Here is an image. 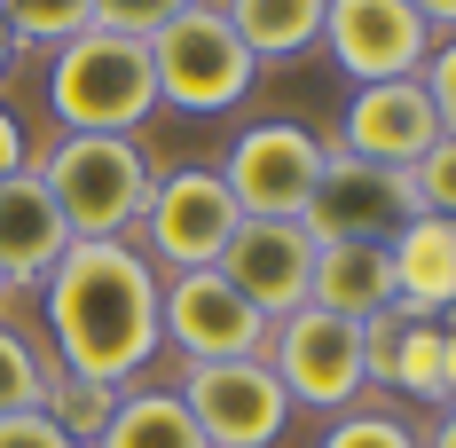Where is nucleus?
<instances>
[{"label": "nucleus", "mask_w": 456, "mask_h": 448, "mask_svg": "<svg viewBox=\"0 0 456 448\" xmlns=\"http://www.w3.org/2000/svg\"><path fill=\"white\" fill-rule=\"evenodd\" d=\"M268 370L283 378V394L291 409H354L370 386V346H362V322H346V314L330 307H291L283 322L268 330Z\"/></svg>", "instance_id": "obj_5"}, {"label": "nucleus", "mask_w": 456, "mask_h": 448, "mask_svg": "<svg viewBox=\"0 0 456 448\" xmlns=\"http://www.w3.org/2000/svg\"><path fill=\"white\" fill-rule=\"evenodd\" d=\"M24 166H32V142H24V126H16V110L0 102V181L24 174Z\"/></svg>", "instance_id": "obj_28"}, {"label": "nucleus", "mask_w": 456, "mask_h": 448, "mask_svg": "<svg viewBox=\"0 0 456 448\" xmlns=\"http://www.w3.org/2000/svg\"><path fill=\"white\" fill-rule=\"evenodd\" d=\"M322 8L330 0H221V16L236 24V40L252 47L260 63H283V55L322 47Z\"/></svg>", "instance_id": "obj_19"}, {"label": "nucleus", "mask_w": 456, "mask_h": 448, "mask_svg": "<svg viewBox=\"0 0 456 448\" xmlns=\"http://www.w3.org/2000/svg\"><path fill=\"white\" fill-rule=\"evenodd\" d=\"M158 291H166V275L150 268V252L134 236L71 244L40 283L55 370H79V378H102V386H134L166 346Z\"/></svg>", "instance_id": "obj_1"}, {"label": "nucleus", "mask_w": 456, "mask_h": 448, "mask_svg": "<svg viewBox=\"0 0 456 448\" xmlns=\"http://www.w3.org/2000/svg\"><path fill=\"white\" fill-rule=\"evenodd\" d=\"M47 110H55L63 134H134L158 110L150 40L102 32V24H87L79 40H63L55 63H47Z\"/></svg>", "instance_id": "obj_3"}, {"label": "nucleus", "mask_w": 456, "mask_h": 448, "mask_svg": "<svg viewBox=\"0 0 456 448\" xmlns=\"http://www.w3.org/2000/svg\"><path fill=\"white\" fill-rule=\"evenodd\" d=\"M94 448H205V433L174 386H126L110 425L94 433Z\"/></svg>", "instance_id": "obj_18"}, {"label": "nucleus", "mask_w": 456, "mask_h": 448, "mask_svg": "<svg viewBox=\"0 0 456 448\" xmlns=\"http://www.w3.org/2000/svg\"><path fill=\"white\" fill-rule=\"evenodd\" d=\"M182 8H197V0H94V24H102V32H126V40H150V32H166Z\"/></svg>", "instance_id": "obj_25"}, {"label": "nucleus", "mask_w": 456, "mask_h": 448, "mask_svg": "<svg viewBox=\"0 0 456 448\" xmlns=\"http://www.w3.org/2000/svg\"><path fill=\"white\" fill-rule=\"evenodd\" d=\"M158 330L182 362H244V354H268V314L252 307L221 268H189L166 275L158 291Z\"/></svg>", "instance_id": "obj_9"}, {"label": "nucleus", "mask_w": 456, "mask_h": 448, "mask_svg": "<svg viewBox=\"0 0 456 448\" xmlns=\"http://www.w3.org/2000/svg\"><path fill=\"white\" fill-rule=\"evenodd\" d=\"M236 197H228L221 166H174L158 174L150 205H142V252L158 275H189V268H221L228 236H236Z\"/></svg>", "instance_id": "obj_7"}, {"label": "nucleus", "mask_w": 456, "mask_h": 448, "mask_svg": "<svg viewBox=\"0 0 456 448\" xmlns=\"http://www.w3.org/2000/svg\"><path fill=\"white\" fill-rule=\"evenodd\" d=\"M118 394L126 386H102V378H79V370H47V394H40V409L71 433L79 448H94V433L110 425V409H118Z\"/></svg>", "instance_id": "obj_20"}, {"label": "nucleus", "mask_w": 456, "mask_h": 448, "mask_svg": "<svg viewBox=\"0 0 456 448\" xmlns=\"http://www.w3.org/2000/svg\"><path fill=\"white\" fill-rule=\"evenodd\" d=\"M0 24H8V40L16 47H55L79 40L94 24V0H0Z\"/></svg>", "instance_id": "obj_21"}, {"label": "nucleus", "mask_w": 456, "mask_h": 448, "mask_svg": "<svg viewBox=\"0 0 456 448\" xmlns=\"http://www.w3.org/2000/svg\"><path fill=\"white\" fill-rule=\"evenodd\" d=\"M0 291H8V283H0Z\"/></svg>", "instance_id": "obj_33"}, {"label": "nucleus", "mask_w": 456, "mask_h": 448, "mask_svg": "<svg viewBox=\"0 0 456 448\" xmlns=\"http://www.w3.org/2000/svg\"><path fill=\"white\" fill-rule=\"evenodd\" d=\"M174 394L189 402L205 448H275V441H283V425H291V394H283V378L268 370V354L189 362Z\"/></svg>", "instance_id": "obj_8"}, {"label": "nucleus", "mask_w": 456, "mask_h": 448, "mask_svg": "<svg viewBox=\"0 0 456 448\" xmlns=\"http://www.w3.org/2000/svg\"><path fill=\"white\" fill-rule=\"evenodd\" d=\"M433 322H441V354H449V394H456V307H449V314H433Z\"/></svg>", "instance_id": "obj_31"}, {"label": "nucleus", "mask_w": 456, "mask_h": 448, "mask_svg": "<svg viewBox=\"0 0 456 448\" xmlns=\"http://www.w3.org/2000/svg\"><path fill=\"white\" fill-rule=\"evenodd\" d=\"M8 63H16V40H8V24H0V79H8Z\"/></svg>", "instance_id": "obj_32"}, {"label": "nucleus", "mask_w": 456, "mask_h": 448, "mask_svg": "<svg viewBox=\"0 0 456 448\" xmlns=\"http://www.w3.org/2000/svg\"><path fill=\"white\" fill-rule=\"evenodd\" d=\"M0 448H79L47 409H16V417H0Z\"/></svg>", "instance_id": "obj_27"}, {"label": "nucleus", "mask_w": 456, "mask_h": 448, "mask_svg": "<svg viewBox=\"0 0 456 448\" xmlns=\"http://www.w3.org/2000/svg\"><path fill=\"white\" fill-rule=\"evenodd\" d=\"M322 47H330V63L354 87L417 79L425 55H433V24L417 16L410 0H330L322 8Z\"/></svg>", "instance_id": "obj_11"}, {"label": "nucleus", "mask_w": 456, "mask_h": 448, "mask_svg": "<svg viewBox=\"0 0 456 448\" xmlns=\"http://www.w3.org/2000/svg\"><path fill=\"white\" fill-rule=\"evenodd\" d=\"M71 252V228L55 213V197H47V181L24 166V174L0 181V283L8 291H40L47 268Z\"/></svg>", "instance_id": "obj_14"}, {"label": "nucleus", "mask_w": 456, "mask_h": 448, "mask_svg": "<svg viewBox=\"0 0 456 448\" xmlns=\"http://www.w3.org/2000/svg\"><path fill=\"white\" fill-rule=\"evenodd\" d=\"M362 346H370V386H394L425 409H449V354H441V322L410 307H386L378 322H362Z\"/></svg>", "instance_id": "obj_15"}, {"label": "nucleus", "mask_w": 456, "mask_h": 448, "mask_svg": "<svg viewBox=\"0 0 456 448\" xmlns=\"http://www.w3.org/2000/svg\"><path fill=\"white\" fill-rule=\"evenodd\" d=\"M307 299L346 314V322H378V314L394 307V252L386 244H322Z\"/></svg>", "instance_id": "obj_17"}, {"label": "nucleus", "mask_w": 456, "mask_h": 448, "mask_svg": "<svg viewBox=\"0 0 456 448\" xmlns=\"http://www.w3.org/2000/svg\"><path fill=\"white\" fill-rule=\"evenodd\" d=\"M386 252H394V307H410V314H449L456 307V221L410 213Z\"/></svg>", "instance_id": "obj_16"}, {"label": "nucleus", "mask_w": 456, "mask_h": 448, "mask_svg": "<svg viewBox=\"0 0 456 448\" xmlns=\"http://www.w3.org/2000/svg\"><path fill=\"white\" fill-rule=\"evenodd\" d=\"M322 158H330V142L315 126L260 118V126H244L228 142L221 181H228V197H236L244 221H299L307 197H315V181H322Z\"/></svg>", "instance_id": "obj_6"}, {"label": "nucleus", "mask_w": 456, "mask_h": 448, "mask_svg": "<svg viewBox=\"0 0 456 448\" xmlns=\"http://www.w3.org/2000/svg\"><path fill=\"white\" fill-rule=\"evenodd\" d=\"M425 94H433V110H441V134H456V32L449 40H433V55H425Z\"/></svg>", "instance_id": "obj_26"}, {"label": "nucleus", "mask_w": 456, "mask_h": 448, "mask_svg": "<svg viewBox=\"0 0 456 448\" xmlns=\"http://www.w3.org/2000/svg\"><path fill=\"white\" fill-rule=\"evenodd\" d=\"M410 8L433 24V40H449V32H456V0H410Z\"/></svg>", "instance_id": "obj_29"}, {"label": "nucleus", "mask_w": 456, "mask_h": 448, "mask_svg": "<svg viewBox=\"0 0 456 448\" xmlns=\"http://www.w3.org/2000/svg\"><path fill=\"white\" fill-rule=\"evenodd\" d=\"M32 174L47 181L55 213L71 228V244H94V236H134L142 205L158 189V166L134 134H63L32 158Z\"/></svg>", "instance_id": "obj_2"}, {"label": "nucleus", "mask_w": 456, "mask_h": 448, "mask_svg": "<svg viewBox=\"0 0 456 448\" xmlns=\"http://www.w3.org/2000/svg\"><path fill=\"white\" fill-rule=\"evenodd\" d=\"M410 213H417L410 174L330 150V158H322L315 197H307V213H299V228H307L315 244H394Z\"/></svg>", "instance_id": "obj_10"}, {"label": "nucleus", "mask_w": 456, "mask_h": 448, "mask_svg": "<svg viewBox=\"0 0 456 448\" xmlns=\"http://www.w3.org/2000/svg\"><path fill=\"white\" fill-rule=\"evenodd\" d=\"M150 71H158V102L189 110V118H221L236 110L252 79H260V55L236 40V24L221 16V0H197L182 8L166 32H150Z\"/></svg>", "instance_id": "obj_4"}, {"label": "nucleus", "mask_w": 456, "mask_h": 448, "mask_svg": "<svg viewBox=\"0 0 456 448\" xmlns=\"http://www.w3.org/2000/svg\"><path fill=\"white\" fill-rule=\"evenodd\" d=\"M47 370H55V354H40V346H32L16 322H0V417H16V409H40Z\"/></svg>", "instance_id": "obj_22"}, {"label": "nucleus", "mask_w": 456, "mask_h": 448, "mask_svg": "<svg viewBox=\"0 0 456 448\" xmlns=\"http://www.w3.org/2000/svg\"><path fill=\"white\" fill-rule=\"evenodd\" d=\"M315 252L322 244L299 221H236V236L221 252V275L268 322H283L291 307H307V291H315Z\"/></svg>", "instance_id": "obj_12"}, {"label": "nucleus", "mask_w": 456, "mask_h": 448, "mask_svg": "<svg viewBox=\"0 0 456 448\" xmlns=\"http://www.w3.org/2000/svg\"><path fill=\"white\" fill-rule=\"evenodd\" d=\"M315 448H425V441H417V425H402L394 409H338Z\"/></svg>", "instance_id": "obj_23"}, {"label": "nucleus", "mask_w": 456, "mask_h": 448, "mask_svg": "<svg viewBox=\"0 0 456 448\" xmlns=\"http://www.w3.org/2000/svg\"><path fill=\"white\" fill-rule=\"evenodd\" d=\"M433 142H441V110H433L425 79H378V87L346 94V118H338V150L346 158H370V166L410 174Z\"/></svg>", "instance_id": "obj_13"}, {"label": "nucleus", "mask_w": 456, "mask_h": 448, "mask_svg": "<svg viewBox=\"0 0 456 448\" xmlns=\"http://www.w3.org/2000/svg\"><path fill=\"white\" fill-rule=\"evenodd\" d=\"M417 441H425V448H456V402H449V409H433V425H425Z\"/></svg>", "instance_id": "obj_30"}, {"label": "nucleus", "mask_w": 456, "mask_h": 448, "mask_svg": "<svg viewBox=\"0 0 456 448\" xmlns=\"http://www.w3.org/2000/svg\"><path fill=\"white\" fill-rule=\"evenodd\" d=\"M410 197H417V213L456 221V134H441V142L410 166Z\"/></svg>", "instance_id": "obj_24"}]
</instances>
